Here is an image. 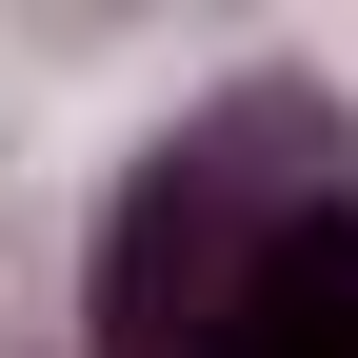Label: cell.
<instances>
[{
  "instance_id": "1",
  "label": "cell",
  "mask_w": 358,
  "mask_h": 358,
  "mask_svg": "<svg viewBox=\"0 0 358 358\" xmlns=\"http://www.w3.org/2000/svg\"><path fill=\"white\" fill-rule=\"evenodd\" d=\"M100 358H358V120L239 80L140 140L100 219Z\"/></svg>"
}]
</instances>
